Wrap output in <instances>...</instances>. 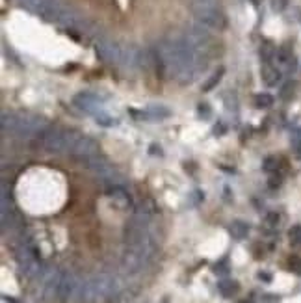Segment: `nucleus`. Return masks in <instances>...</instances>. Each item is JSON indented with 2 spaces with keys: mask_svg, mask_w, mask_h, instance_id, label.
I'll return each mask as SVG.
<instances>
[{
  "mask_svg": "<svg viewBox=\"0 0 301 303\" xmlns=\"http://www.w3.org/2000/svg\"><path fill=\"white\" fill-rule=\"evenodd\" d=\"M2 132L4 134H13L17 138H36L43 129H47V121L30 116V114H13V112H4L0 117Z\"/></svg>",
  "mask_w": 301,
  "mask_h": 303,
  "instance_id": "1",
  "label": "nucleus"
},
{
  "mask_svg": "<svg viewBox=\"0 0 301 303\" xmlns=\"http://www.w3.org/2000/svg\"><path fill=\"white\" fill-rule=\"evenodd\" d=\"M78 132L65 129H54V127H47L39 132L36 140H38L39 147L45 149L47 153H69L73 143L78 140Z\"/></svg>",
  "mask_w": 301,
  "mask_h": 303,
  "instance_id": "2",
  "label": "nucleus"
},
{
  "mask_svg": "<svg viewBox=\"0 0 301 303\" xmlns=\"http://www.w3.org/2000/svg\"><path fill=\"white\" fill-rule=\"evenodd\" d=\"M192 11H194L199 24H203L208 30H223L225 28L227 19L217 6V0H194Z\"/></svg>",
  "mask_w": 301,
  "mask_h": 303,
  "instance_id": "3",
  "label": "nucleus"
},
{
  "mask_svg": "<svg viewBox=\"0 0 301 303\" xmlns=\"http://www.w3.org/2000/svg\"><path fill=\"white\" fill-rule=\"evenodd\" d=\"M186 41L194 47V50H197L201 56H205L208 60V56H212L214 52V39L208 34V28H205L203 24H194L186 30Z\"/></svg>",
  "mask_w": 301,
  "mask_h": 303,
  "instance_id": "4",
  "label": "nucleus"
},
{
  "mask_svg": "<svg viewBox=\"0 0 301 303\" xmlns=\"http://www.w3.org/2000/svg\"><path fill=\"white\" fill-rule=\"evenodd\" d=\"M62 279H64V274L60 270H50V272H43L41 276V281H43V286H41V296L45 302H54V300H60V286H62Z\"/></svg>",
  "mask_w": 301,
  "mask_h": 303,
  "instance_id": "5",
  "label": "nucleus"
},
{
  "mask_svg": "<svg viewBox=\"0 0 301 303\" xmlns=\"http://www.w3.org/2000/svg\"><path fill=\"white\" fill-rule=\"evenodd\" d=\"M97 54L101 60L108 62L112 65H121L123 58V45L110 41V39H101L97 41Z\"/></svg>",
  "mask_w": 301,
  "mask_h": 303,
  "instance_id": "6",
  "label": "nucleus"
},
{
  "mask_svg": "<svg viewBox=\"0 0 301 303\" xmlns=\"http://www.w3.org/2000/svg\"><path fill=\"white\" fill-rule=\"evenodd\" d=\"M82 286L84 281H80L73 274H64L62 279V286H60V300L64 303L73 302L75 298H82Z\"/></svg>",
  "mask_w": 301,
  "mask_h": 303,
  "instance_id": "7",
  "label": "nucleus"
},
{
  "mask_svg": "<svg viewBox=\"0 0 301 303\" xmlns=\"http://www.w3.org/2000/svg\"><path fill=\"white\" fill-rule=\"evenodd\" d=\"M73 156H76V160L80 162V160H84V158H89V156H95V155H101V149L99 145L95 143L91 138H87V136H78L75 143H73V147L69 151Z\"/></svg>",
  "mask_w": 301,
  "mask_h": 303,
  "instance_id": "8",
  "label": "nucleus"
},
{
  "mask_svg": "<svg viewBox=\"0 0 301 303\" xmlns=\"http://www.w3.org/2000/svg\"><path fill=\"white\" fill-rule=\"evenodd\" d=\"M106 195L112 199L119 209L123 210H129V209H134V203H132V197L129 190L125 188V184H113V186H106Z\"/></svg>",
  "mask_w": 301,
  "mask_h": 303,
  "instance_id": "9",
  "label": "nucleus"
},
{
  "mask_svg": "<svg viewBox=\"0 0 301 303\" xmlns=\"http://www.w3.org/2000/svg\"><path fill=\"white\" fill-rule=\"evenodd\" d=\"M101 102L103 101L99 99V95H95L91 92H80L73 97V104L76 108L82 112H89V114H97Z\"/></svg>",
  "mask_w": 301,
  "mask_h": 303,
  "instance_id": "10",
  "label": "nucleus"
},
{
  "mask_svg": "<svg viewBox=\"0 0 301 303\" xmlns=\"http://www.w3.org/2000/svg\"><path fill=\"white\" fill-rule=\"evenodd\" d=\"M141 116H138V117H141V119L145 121H162V119H168L171 116L170 108H166V106H149L147 110L140 112Z\"/></svg>",
  "mask_w": 301,
  "mask_h": 303,
  "instance_id": "11",
  "label": "nucleus"
},
{
  "mask_svg": "<svg viewBox=\"0 0 301 303\" xmlns=\"http://www.w3.org/2000/svg\"><path fill=\"white\" fill-rule=\"evenodd\" d=\"M249 229H251L249 223H245L242 220H235L229 225V234L235 240H238V242H242V240H245L249 236Z\"/></svg>",
  "mask_w": 301,
  "mask_h": 303,
  "instance_id": "12",
  "label": "nucleus"
},
{
  "mask_svg": "<svg viewBox=\"0 0 301 303\" xmlns=\"http://www.w3.org/2000/svg\"><path fill=\"white\" fill-rule=\"evenodd\" d=\"M217 290L223 298H235L240 292V283L235 279H221L217 283Z\"/></svg>",
  "mask_w": 301,
  "mask_h": 303,
  "instance_id": "13",
  "label": "nucleus"
},
{
  "mask_svg": "<svg viewBox=\"0 0 301 303\" xmlns=\"http://www.w3.org/2000/svg\"><path fill=\"white\" fill-rule=\"evenodd\" d=\"M260 76H262L264 84L270 86V88H273V86H277V84L281 82V73H279L272 64L264 65L262 71H260Z\"/></svg>",
  "mask_w": 301,
  "mask_h": 303,
  "instance_id": "14",
  "label": "nucleus"
},
{
  "mask_svg": "<svg viewBox=\"0 0 301 303\" xmlns=\"http://www.w3.org/2000/svg\"><path fill=\"white\" fill-rule=\"evenodd\" d=\"M282 167V158L281 156H275V155H270L266 156L262 160V169L266 173H279Z\"/></svg>",
  "mask_w": 301,
  "mask_h": 303,
  "instance_id": "15",
  "label": "nucleus"
},
{
  "mask_svg": "<svg viewBox=\"0 0 301 303\" xmlns=\"http://www.w3.org/2000/svg\"><path fill=\"white\" fill-rule=\"evenodd\" d=\"M273 104V97L270 93H257L255 95V106L260 108V110H266Z\"/></svg>",
  "mask_w": 301,
  "mask_h": 303,
  "instance_id": "16",
  "label": "nucleus"
},
{
  "mask_svg": "<svg viewBox=\"0 0 301 303\" xmlns=\"http://www.w3.org/2000/svg\"><path fill=\"white\" fill-rule=\"evenodd\" d=\"M223 74H225V69H223V67H219L216 73L212 74L207 82H205V86H203V92H210V90H214L217 84H219V80H221V76H223Z\"/></svg>",
  "mask_w": 301,
  "mask_h": 303,
  "instance_id": "17",
  "label": "nucleus"
},
{
  "mask_svg": "<svg viewBox=\"0 0 301 303\" xmlns=\"http://www.w3.org/2000/svg\"><path fill=\"white\" fill-rule=\"evenodd\" d=\"M212 272L216 274L217 277H227L229 276V272H231V266H229V258H221L219 262H216L214 266H212Z\"/></svg>",
  "mask_w": 301,
  "mask_h": 303,
  "instance_id": "18",
  "label": "nucleus"
},
{
  "mask_svg": "<svg viewBox=\"0 0 301 303\" xmlns=\"http://www.w3.org/2000/svg\"><path fill=\"white\" fill-rule=\"evenodd\" d=\"M292 149L298 158H301V129H296L292 132Z\"/></svg>",
  "mask_w": 301,
  "mask_h": 303,
  "instance_id": "19",
  "label": "nucleus"
},
{
  "mask_svg": "<svg viewBox=\"0 0 301 303\" xmlns=\"http://www.w3.org/2000/svg\"><path fill=\"white\" fill-rule=\"evenodd\" d=\"M288 238H290L292 246H301V225H294L288 231Z\"/></svg>",
  "mask_w": 301,
  "mask_h": 303,
  "instance_id": "20",
  "label": "nucleus"
},
{
  "mask_svg": "<svg viewBox=\"0 0 301 303\" xmlns=\"http://www.w3.org/2000/svg\"><path fill=\"white\" fill-rule=\"evenodd\" d=\"M279 221H281V216H279L277 212H270V214H266V218H264L266 227H272V229L279 225Z\"/></svg>",
  "mask_w": 301,
  "mask_h": 303,
  "instance_id": "21",
  "label": "nucleus"
},
{
  "mask_svg": "<svg viewBox=\"0 0 301 303\" xmlns=\"http://www.w3.org/2000/svg\"><path fill=\"white\" fill-rule=\"evenodd\" d=\"M197 112H199V119H203V121L210 119V116H212V108L208 106L207 102L199 104V106H197Z\"/></svg>",
  "mask_w": 301,
  "mask_h": 303,
  "instance_id": "22",
  "label": "nucleus"
},
{
  "mask_svg": "<svg viewBox=\"0 0 301 303\" xmlns=\"http://www.w3.org/2000/svg\"><path fill=\"white\" fill-rule=\"evenodd\" d=\"M288 266L294 274H300L301 276V258L300 257H290L288 258Z\"/></svg>",
  "mask_w": 301,
  "mask_h": 303,
  "instance_id": "23",
  "label": "nucleus"
},
{
  "mask_svg": "<svg viewBox=\"0 0 301 303\" xmlns=\"http://www.w3.org/2000/svg\"><path fill=\"white\" fill-rule=\"evenodd\" d=\"M281 184H282V177H281V175H279V173H272L270 181H268V186H270L272 190H277Z\"/></svg>",
  "mask_w": 301,
  "mask_h": 303,
  "instance_id": "24",
  "label": "nucleus"
},
{
  "mask_svg": "<svg viewBox=\"0 0 301 303\" xmlns=\"http://www.w3.org/2000/svg\"><path fill=\"white\" fill-rule=\"evenodd\" d=\"M95 119L99 121L101 125H113V123H115V119H110L104 112H97V114H95Z\"/></svg>",
  "mask_w": 301,
  "mask_h": 303,
  "instance_id": "25",
  "label": "nucleus"
},
{
  "mask_svg": "<svg viewBox=\"0 0 301 303\" xmlns=\"http://www.w3.org/2000/svg\"><path fill=\"white\" fill-rule=\"evenodd\" d=\"M292 93H294V82H286V86L281 90V97L284 99V101H288Z\"/></svg>",
  "mask_w": 301,
  "mask_h": 303,
  "instance_id": "26",
  "label": "nucleus"
},
{
  "mask_svg": "<svg viewBox=\"0 0 301 303\" xmlns=\"http://www.w3.org/2000/svg\"><path fill=\"white\" fill-rule=\"evenodd\" d=\"M257 277H258L260 281H264V283H272V274H270V272H258Z\"/></svg>",
  "mask_w": 301,
  "mask_h": 303,
  "instance_id": "27",
  "label": "nucleus"
},
{
  "mask_svg": "<svg viewBox=\"0 0 301 303\" xmlns=\"http://www.w3.org/2000/svg\"><path fill=\"white\" fill-rule=\"evenodd\" d=\"M223 132H225V125H223V123H219V125L214 127V134H216V136H221Z\"/></svg>",
  "mask_w": 301,
  "mask_h": 303,
  "instance_id": "28",
  "label": "nucleus"
},
{
  "mask_svg": "<svg viewBox=\"0 0 301 303\" xmlns=\"http://www.w3.org/2000/svg\"><path fill=\"white\" fill-rule=\"evenodd\" d=\"M262 302L264 303H277L279 302V296H264Z\"/></svg>",
  "mask_w": 301,
  "mask_h": 303,
  "instance_id": "29",
  "label": "nucleus"
},
{
  "mask_svg": "<svg viewBox=\"0 0 301 303\" xmlns=\"http://www.w3.org/2000/svg\"><path fill=\"white\" fill-rule=\"evenodd\" d=\"M284 6V0H273V8L281 9Z\"/></svg>",
  "mask_w": 301,
  "mask_h": 303,
  "instance_id": "30",
  "label": "nucleus"
},
{
  "mask_svg": "<svg viewBox=\"0 0 301 303\" xmlns=\"http://www.w3.org/2000/svg\"><path fill=\"white\" fill-rule=\"evenodd\" d=\"M4 302H6V303H17L15 300H13V298H10V296H4Z\"/></svg>",
  "mask_w": 301,
  "mask_h": 303,
  "instance_id": "31",
  "label": "nucleus"
}]
</instances>
